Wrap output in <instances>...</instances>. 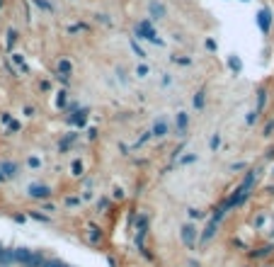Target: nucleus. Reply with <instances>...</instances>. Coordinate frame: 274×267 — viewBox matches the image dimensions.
Listing matches in <instances>:
<instances>
[{
	"mask_svg": "<svg viewBox=\"0 0 274 267\" xmlns=\"http://www.w3.org/2000/svg\"><path fill=\"white\" fill-rule=\"evenodd\" d=\"M257 22H259V27L267 32V30H269V10H259V15H257Z\"/></svg>",
	"mask_w": 274,
	"mask_h": 267,
	"instance_id": "1",
	"label": "nucleus"
},
{
	"mask_svg": "<svg viewBox=\"0 0 274 267\" xmlns=\"http://www.w3.org/2000/svg\"><path fill=\"white\" fill-rule=\"evenodd\" d=\"M151 15H153V17H163V15H165V8L158 5V3H151Z\"/></svg>",
	"mask_w": 274,
	"mask_h": 267,
	"instance_id": "2",
	"label": "nucleus"
}]
</instances>
